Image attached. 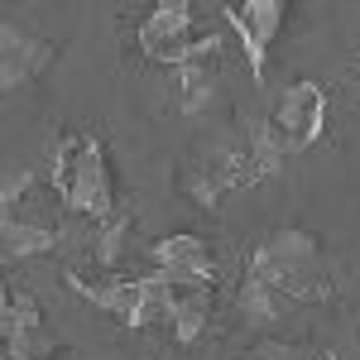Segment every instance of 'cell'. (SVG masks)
Here are the masks:
<instances>
[{
  "label": "cell",
  "instance_id": "obj_1",
  "mask_svg": "<svg viewBox=\"0 0 360 360\" xmlns=\"http://www.w3.org/2000/svg\"><path fill=\"white\" fill-rule=\"evenodd\" d=\"M245 278L274 288L283 298H298V303L332 298V278H327V264H322V245L307 231H274L264 245L250 255Z\"/></svg>",
  "mask_w": 360,
  "mask_h": 360
},
{
  "label": "cell",
  "instance_id": "obj_7",
  "mask_svg": "<svg viewBox=\"0 0 360 360\" xmlns=\"http://www.w3.org/2000/svg\"><path fill=\"white\" fill-rule=\"evenodd\" d=\"M149 255H154L159 274H164L178 293H188V288H212V255H207V245H202L197 236H168V240H159Z\"/></svg>",
  "mask_w": 360,
  "mask_h": 360
},
{
  "label": "cell",
  "instance_id": "obj_3",
  "mask_svg": "<svg viewBox=\"0 0 360 360\" xmlns=\"http://www.w3.org/2000/svg\"><path fill=\"white\" fill-rule=\"evenodd\" d=\"M221 49L217 34L207 39H193V5L173 0V5H159L144 25H139V53L154 58V63H193V58H212Z\"/></svg>",
  "mask_w": 360,
  "mask_h": 360
},
{
  "label": "cell",
  "instance_id": "obj_8",
  "mask_svg": "<svg viewBox=\"0 0 360 360\" xmlns=\"http://www.w3.org/2000/svg\"><path fill=\"white\" fill-rule=\"evenodd\" d=\"M53 58H58V44L34 39V34H20V29H5V68H0V86H5V91L25 86L29 77H39Z\"/></svg>",
  "mask_w": 360,
  "mask_h": 360
},
{
  "label": "cell",
  "instance_id": "obj_12",
  "mask_svg": "<svg viewBox=\"0 0 360 360\" xmlns=\"http://www.w3.org/2000/svg\"><path fill=\"white\" fill-rule=\"evenodd\" d=\"M125 231H130V217H125V212L106 217V231H101V240H96V259H101L106 269L120 259V240H125Z\"/></svg>",
  "mask_w": 360,
  "mask_h": 360
},
{
  "label": "cell",
  "instance_id": "obj_5",
  "mask_svg": "<svg viewBox=\"0 0 360 360\" xmlns=\"http://www.w3.org/2000/svg\"><path fill=\"white\" fill-rule=\"evenodd\" d=\"M53 351L44 332V312L25 288H5V356L10 360H39Z\"/></svg>",
  "mask_w": 360,
  "mask_h": 360
},
{
  "label": "cell",
  "instance_id": "obj_13",
  "mask_svg": "<svg viewBox=\"0 0 360 360\" xmlns=\"http://www.w3.org/2000/svg\"><path fill=\"white\" fill-rule=\"evenodd\" d=\"M245 360H336L327 351H307V346H255Z\"/></svg>",
  "mask_w": 360,
  "mask_h": 360
},
{
  "label": "cell",
  "instance_id": "obj_4",
  "mask_svg": "<svg viewBox=\"0 0 360 360\" xmlns=\"http://www.w3.org/2000/svg\"><path fill=\"white\" fill-rule=\"evenodd\" d=\"M274 125H278V139H283L288 154L317 144L322 130H327V91L317 82L283 86V96H278V106H274Z\"/></svg>",
  "mask_w": 360,
  "mask_h": 360
},
{
  "label": "cell",
  "instance_id": "obj_10",
  "mask_svg": "<svg viewBox=\"0 0 360 360\" xmlns=\"http://www.w3.org/2000/svg\"><path fill=\"white\" fill-rule=\"evenodd\" d=\"M212 72H207V58H193V63H183V82H178V106L188 115H202L212 106Z\"/></svg>",
  "mask_w": 360,
  "mask_h": 360
},
{
  "label": "cell",
  "instance_id": "obj_11",
  "mask_svg": "<svg viewBox=\"0 0 360 360\" xmlns=\"http://www.w3.org/2000/svg\"><path fill=\"white\" fill-rule=\"evenodd\" d=\"M283 303H288L283 293L255 283V278H245V288H240V312H245V322H274L278 312H283Z\"/></svg>",
  "mask_w": 360,
  "mask_h": 360
},
{
  "label": "cell",
  "instance_id": "obj_2",
  "mask_svg": "<svg viewBox=\"0 0 360 360\" xmlns=\"http://www.w3.org/2000/svg\"><path fill=\"white\" fill-rule=\"evenodd\" d=\"M53 188L63 193L68 212L106 221L115 217V197H111V173H106V154L96 135H63L53 149Z\"/></svg>",
  "mask_w": 360,
  "mask_h": 360
},
{
  "label": "cell",
  "instance_id": "obj_9",
  "mask_svg": "<svg viewBox=\"0 0 360 360\" xmlns=\"http://www.w3.org/2000/svg\"><path fill=\"white\" fill-rule=\"evenodd\" d=\"M207 322H212V288H188V293H178V307H173V336H178L183 346H193L197 336L207 332Z\"/></svg>",
  "mask_w": 360,
  "mask_h": 360
},
{
  "label": "cell",
  "instance_id": "obj_6",
  "mask_svg": "<svg viewBox=\"0 0 360 360\" xmlns=\"http://www.w3.org/2000/svg\"><path fill=\"white\" fill-rule=\"evenodd\" d=\"M226 20L236 25L240 44H245V58H250V77L264 82V49L283 29V5L278 0H245V5H226Z\"/></svg>",
  "mask_w": 360,
  "mask_h": 360
}]
</instances>
